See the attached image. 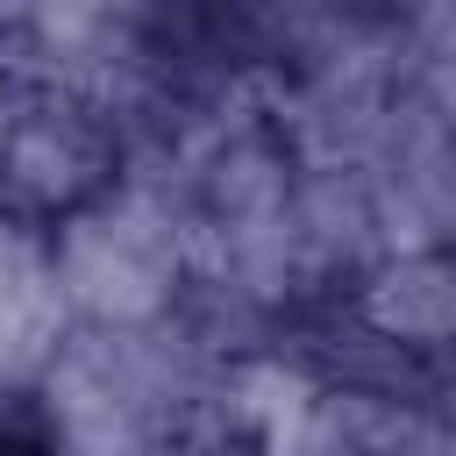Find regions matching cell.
I'll list each match as a JSON object with an SVG mask.
<instances>
[{"label":"cell","instance_id":"6da1fadb","mask_svg":"<svg viewBox=\"0 0 456 456\" xmlns=\"http://www.w3.org/2000/svg\"><path fill=\"white\" fill-rule=\"evenodd\" d=\"M57 292L78 299L100 321H150L171 299L178 278V221L150 200H107L100 214H78L57 264Z\"/></svg>","mask_w":456,"mask_h":456},{"label":"cell","instance_id":"7a4b0ae2","mask_svg":"<svg viewBox=\"0 0 456 456\" xmlns=\"http://www.w3.org/2000/svg\"><path fill=\"white\" fill-rule=\"evenodd\" d=\"M100 178V128L86 107H21L0 135V185L21 207H71Z\"/></svg>","mask_w":456,"mask_h":456},{"label":"cell","instance_id":"3957f363","mask_svg":"<svg viewBox=\"0 0 456 456\" xmlns=\"http://www.w3.org/2000/svg\"><path fill=\"white\" fill-rule=\"evenodd\" d=\"M449 314H456V299H449V264H442L435 249L392 256V264L378 271V285L363 292L370 335H378V342H399V349H435V342L449 335Z\"/></svg>","mask_w":456,"mask_h":456}]
</instances>
